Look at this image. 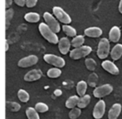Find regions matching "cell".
<instances>
[{
    "label": "cell",
    "mask_w": 122,
    "mask_h": 119,
    "mask_svg": "<svg viewBox=\"0 0 122 119\" xmlns=\"http://www.w3.org/2000/svg\"><path fill=\"white\" fill-rule=\"evenodd\" d=\"M39 30L40 32V34L44 37V39L48 41L49 43L52 44L59 43V38L54 33L52 30L49 28V26L44 23H41L39 25Z\"/></svg>",
    "instance_id": "cell-1"
},
{
    "label": "cell",
    "mask_w": 122,
    "mask_h": 119,
    "mask_svg": "<svg viewBox=\"0 0 122 119\" xmlns=\"http://www.w3.org/2000/svg\"><path fill=\"white\" fill-rule=\"evenodd\" d=\"M110 41L105 38L100 39L98 45V48H97V56L99 57V58H106L108 57L109 53H110Z\"/></svg>",
    "instance_id": "cell-2"
},
{
    "label": "cell",
    "mask_w": 122,
    "mask_h": 119,
    "mask_svg": "<svg viewBox=\"0 0 122 119\" xmlns=\"http://www.w3.org/2000/svg\"><path fill=\"white\" fill-rule=\"evenodd\" d=\"M92 52V48L89 46H82L80 48H74L70 52V58L74 59V60H78L82 57H86L87 55Z\"/></svg>",
    "instance_id": "cell-3"
},
{
    "label": "cell",
    "mask_w": 122,
    "mask_h": 119,
    "mask_svg": "<svg viewBox=\"0 0 122 119\" xmlns=\"http://www.w3.org/2000/svg\"><path fill=\"white\" fill-rule=\"evenodd\" d=\"M53 13L54 15L59 22H61L62 24L68 25L69 24L71 23V18L70 17L68 14L63 9H61L60 7H54L53 8Z\"/></svg>",
    "instance_id": "cell-4"
},
{
    "label": "cell",
    "mask_w": 122,
    "mask_h": 119,
    "mask_svg": "<svg viewBox=\"0 0 122 119\" xmlns=\"http://www.w3.org/2000/svg\"><path fill=\"white\" fill-rule=\"evenodd\" d=\"M44 19L45 21L46 24L49 26V28L54 33L60 32V25H59V22L56 20V19L52 14L48 12H45L44 14Z\"/></svg>",
    "instance_id": "cell-5"
},
{
    "label": "cell",
    "mask_w": 122,
    "mask_h": 119,
    "mask_svg": "<svg viewBox=\"0 0 122 119\" xmlns=\"http://www.w3.org/2000/svg\"><path fill=\"white\" fill-rule=\"evenodd\" d=\"M44 60L47 63L55 66L58 68L64 67L65 65V61L63 57H59L57 55H54V54H45L44 56Z\"/></svg>",
    "instance_id": "cell-6"
},
{
    "label": "cell",
    "mask_w": 122,
    "mask_h": 119,
    "mask_svg": "<svg viewBox=\"0 0 122 119\" xmlns=\"http://www.w3.org/2000/svg\"><path fill=\"white\" fill-rule=\"evenodd\" d=\"M113 92V87L110 84H104L100 87H97L94 90L93 94L97 98H102L107 95H110Z\"/></svg>",
    "instance_id": "cell-7"
},
{
    "label": "cell",
    "mask_w": 122,
    "mask_h": 119,
    "mask_svg": "<svg viewBox=\"0 0 122 119\" xmlns=\"http://www.w3.org/2000/svg\"><path fill=\"white\" fill-rule=\"evenodd\" d=\"M39 61L37 56L35 55H29L28 57H23L22 59L19 61L18 66L20 67H29L33 65H35Z\"/></svg>",
    "instance_id": "cell-8"
},
{
    "label": "cell",
    "mask_w": 122,
    "mask_h": 119,
    "mask_svg": "<svg viewBox=\"0 0 122 119\" xmlns=\"http://www.w3.org/2000/svg\"><path fill=\"white\" fill-rule=\"evenodd\" d=\"M105 112V102L103 100H100L96 104L93 110V117L95 119H100L103 117Z\"/></svg>",
    "instance_id": "cell-9"
},
{
    "label": "cell",
    "mask_w": 122,
    "mask_h": 119,
    "mask_svg": "<svg viewBox=\"0 0 122 119\" xmlns=\"http://www.w3.org/2000/svg\"><path fill=\"white\" fill-rule=\"evenodd\" d=\"M42 71L39 69H33V70L28 72L27 73L24 75V81L26 82H34L42 77Z\"/></svg>",
    "instance_id": "cell-10"
},
{
    "label": "cell",
    "mask_w": 122,
    "mask_h": 119,
    "mask_svg": "<svg viewBox=\"0 0 122 119\" xmlns=\"http://www.w3.org/2000/svg\"><path fill=\"white\" fill-rule=\"evenodd\" d=\"M101 66L106 72H108L109 73L112 74V75H118L120 73V70L116 67V65L112 62H110V61L105 60L101 63Z\"/></svg>",
    "instance_id": "cell-11"
},
{
    "label": "cell",
    "mask_w": 122,
    "mask_h": 119,
    "mask_svg": "<svg viewBox=\"0 0 122 119\" xmlns=\"http://www.w3.org/2000/svg\"><path fill=\"white\" fill-rule=\"evenodd\" d=\"M59 52H61L62 54L65 55L67 54V52H70V46H71V43L70 42L67 38H61L60 40L59 41Z\"/></svg>",
    "instance_id": "cell-12"
},
{
    "label": "cell",
    "mask_w": 122,
    "mask_h": 119,
    "mask_svg": "<svg viewBox=\"0 0 122 119\" xmlns=\"http://www.w3.org/2000/svg\"><path fill=\"white\" fill-rule=\"evenodd\" d=\"M121 105L120 103H115L111 107L108 112V118L109 119H117L121 112Z\"/></svg>",
    "instance_id": "cell-13"
},
{
    "label": "cell",
    "mask_w": 122,
    "mask_h": 119,
    "mask_svg": "<svg viewBox=\"0 0 122 119\" xmlns=\"http://www.w3.org/2000/svg\"><path fill=\"white\" fill-rule=\"evenodd\" d=\"M103 32L102 30L98 27H91V28H88L85 30V36L90 38H100L102 35Z\"/></svg>",
    "instance_id": "cell-14"
},
{
    "label": "cell",
    "mask_w": 122,
    "mask_h": 119,
    "mask_svg": "<svg viewBox=\"0 0 122 119\" xmlns=\"http://www.w3.org/2000/svg\"><path fill=\"white\" fill-rule=\"evenodd\" d=\"M120 36H121V33H120V28L117 27V26L111 28L110 33H109V39H110V42L117 43L120 39Z\"/></svg>",
    "instance_id": "cell-15"
},
{
    "label": "cell",
    "mask_w": 122,
    "mask_h": 119,
    "mask_svg": "<svg viewBox=\"0 0 122 119\" xmlns=\"http://www.w3.org/2000/svg\"><path fill=\"white\" fill-rule=\"evenodd\" d=\"M110 56L111 58L114 61H116L120 58L122 56V44L118 43L115 45V47L112 48L111 52H110Z\"/></svg>",
    "instance_id": "cell-16"
},
{
    "label": "cell",
    "mask_w": 122,
    "mask_h": 119,
    "mask_svg": "<svg viewBox=\"0 0 122 119\" xmlns=\"http://www.w3.org/2000/svg\"><path fill=\"white\" fill-rule=\"evenodd\" d=\"M79 100H80V97L76 95H74L70 97L67 101L65 102V107L67 108H70V109H73L75 107V106H78L79 103Z\"/></svg>",
    "instance_id": "cell-17"
},
{
    "label": "cell",
    "mask_w": 122,
    "mask_h": 119,
    "mask_svg": "<svg viewBox=\"0 0 122 119\" xmlns=\"http://www.w3.org/2000/svg\"><path fill=\"white\" fill-rule=\"evenodd\" d=\"M76 91H77L78 95L80 96V97L86 95L85 92H86V91H87V82H85V81H80V82L77 83Z\"/></svg>",
    "instance_id": "cell-18"
},
{
    "label": "cell",
    "mask_w": 122,
    "mask_h": 119,
    "mask_svg": "<svg viewBox=\"0 0 122 119\" xmlns=\"http://www.w3.org/2000/svg\"><path fill=\"white\" fill-rule=\"evenodd\" d=\"M24 19L29 23H38L40 19V16L37 13H29L24 15Z\"/></svg>",
    "instance_id": "cell-19"
},
{
    "label": "cell",
    "mask_w": 122,
    "mask_h": 119,
    "mask_svg": "<svg viewBox=\"0 0 122 119\" xmlns=\"http://www.w3.org/2000/svg\"><path fill=\"white\" fill-rule=\"evenodd\" d=\"M85 43V37L82 35H78L75 37L71 41V46H73L75 48L82 47V45Z\"/></svg>",
    "instance_id": "cell-20"
},
{
    "label": "cell",
    "mask_w": 122,
    "mask_h": 119,
    "mask_svg": "<svg viewBox=\"0 0 122 119\" xmlns=\"http://www.w3.org/2000/svg\"><path fill=\"white\" fill-rule=\"evenodd\" d=\"M90 102V96L86 94V95L80 97V100H79V103H78V107L80 109L85 108V107H86L87 106L89 105Z\"/></svg>",
    "instance_id": "cell-21"
},
{
    "label": "cell",
    "mask_w": 122,
    "mask_h": 119,
    "mask_svg": "<svg viewBox=\"0 0 122 119\" xmlns=\"http://www.w3.org/2000/svg\"><path fill=\"white\" fill-rule=\"evenodd\" d=\"M62 72L59 68L58 67H53V68H50L48 70L47 72V76L50 78H57L59 76L61 75Z\"/></svg>",
    "instance_id": "cell-22"
},
{
    "label": "cell",
    "mask_w": 122,
    "mask_h": 119,
    "mask_svg": "<svg viewBox=\"0 0 122 119\" xmlns=\"http://www.w3.org/2000/svg\"><path fill=\"white\" fill-rule=\"evenodd\" d=\"M62 29H63V31L65 32V33L66 34L67 36H69V37H76V30H75V29H74L73 27H71V26L70 25H64L63 27H62Z\"/></svg>",
    "instance_id": "cell-23"
},
{
    "label": "cell",
    "mask_w": 122,
    "mask_h": 119,
    "mask_svg": "<svg viewBox=\"0 0 122 119\" xmlns=\"http://www.w3.org/2000/svg\"><path fill=\"white\" fill-rule=\"evenodd\" d=\"M26 115L29 119H39L38 112L34 107H28L26 109Z\"/></svg>",
    "instance_id": "cell-24"
},
{
    "label": "cell",
    "mask_w": 122,
    "mask_h": 119,
    "mask_svg": "<svg viewBox=\"0 0 122 119\" xmlns=\"http://www.w3.org/2000/svg\"><path fill=\"white\" fill-rule=\"evenodd\" d=\"M6 107L8 110L11 111V112H18L20 110L21 106L16 102H9V101L6 102Z\"/></svg>",
    "instance_id": "cell-25"
},
{
    "label": "cell",
    "mask_w": 122,
    "mask_h": 119,
    "mask_svg": "<svg viewBox=\"0 0 122 119\" xmlns=\"http://www.w3.org/2000/svg\"><path fill=\"white\" fill-rule=\"evenodd\" d=\"M18 97L22 102H27L29 100V94L24 89H19L18 92Z\"/></svg>",
    "instance_id": "cell-26"
},
{
    "label": "cell",
    "mask_w": 122,
    "mask_h": 119,
    "mask_svg": "<svg viewBox=\"0 0 122 119\" xmlns=\"http://www.w3.org/2000/svg\"><path fill=\"white\" fill-rule=\"evenodd\" d=\"M13 16H14V9H8V10H6V14H5V19H6L5 29L6 30L9 29V25H10V22L13 19Z\"/></svg>",
    "instance_id": "cell-27"
},
{
    "label": "cell",
    "mask_w": 122,
    "mask_h": 119,
    "mask_svg": "<svg viewBox=\"0 0 122 119\" xmlns=\"http://www.w3.org/2000/svg\"><path fill=\"white\" fill-rule=\"evenodd\" d=\"M85 63L87 69H89L90 71H95V68L97 67V63L93 58H86L85 60Z\"/></svg>",
    "instance_id": "cell-28"
},
{
    "label": "cell",
    "mask_w": 122,
    "mask_h": 119,
    "mask_svg": "<svg viewBox=\"0 0 122 119\" xmlns=\"http://www.w3.org/2000/svg\"><path fill=\"white\" fill-rule=\"evenodd\" d=\"M34 108H35V110L38 112H41V113H44V112H46L49 111L48 105H46L44 102H38V103H36Z\"/></svg>",
    "instance_id": "cell-29"
},
{
    "label": "cell",
    "mask_w": 122,
    "mask_h": 119,
    "mask_svg": "<svg viewBox=\"0 0 122 119\" xmlns=\"http://www.w3.org/2000/svg\"><path fill=\"white\" fill-rule=\"evenodd\" d=\"M80 114H81V109L79 107H75L69 112V117L70 119H76L80 117Z\"/></svg>",
    "instance_id": "cell-30"
},
{
    "label": "cell",
    "mask_w": 122,
    "mask_h": 119,
    "mask_svg": "<svg viewBox=\"0 0 122 119\" xmlns=\"http://www.w3.org/2000/svg\"><path fill=\"white\" fill-rule=\"evenodd\" d=\"M97 76L95 73H92L91 75L89 77V84H90L91 87H95V82L97 81Z\"/></svg>",
    "instance_id": "cell-31"
},
{
    "label": "cell",
    "mask_w": 122,
    "mask_h": 119,
    "mask_svg": "<svg viewBox=\"0 0 122 119\" xmlns=\"http://www.w3.org/2000/svg\"><path fill=\"white\" fill-rule=\"evenodd\" d=\"M38 0H26V6L28 8H33L37 4Z\"/></svg>",
    "instance_id": "cell-32"
},
{
    "label": "cell",
    "mask_w": 122,
    "mask_h": 119,
    "mask_svg": "<svg viewBox=\"0 0 122 119\" xmlns=\"http://www.w3.org/2000/svg\"><path fill=\"white\" fill-rule=\"evenodd\" d=\"M14 2L19 7H24L26 5V0H14Z\"/></svg>",
    "instance_id": "cell-33"
},
{
    "label": "cell",
    "mask_w": 122,
    "mask_h": 119,
    "mask_svg": "<svg viewBox=\"0 0 122 119\" xmlns=\"http://www.w3.org/2000/svg\"><path fill=\"white\" fill-rule=\"evenodd\" d=\"M13 1H14V0H5V9H6V10L9 9V8L11 7V5H12V4H13Z\"/></svg>",
    "instance_id": "cell-34"
},
{
    "label": "cell",
    "mask_w": 122,
    "mask_h": 119,
    "mask_svg": "<svg viewBox=\"0 0 122 119\" xmlns=\"http://www.w3.org/2000/svg\"><path fill=\"white\" fill-rule=\"evenodd\" d=\"M119 12L122 14V0H120V4H119Z\"/></svg>",
    "instance_id": "cell-35"
},
{
    "label": "cell",
    "mask_w": 122,
    "mask_h": 119,
    "mask_svg": "<svg viewBox=\"0 0 122 119\" xmlns=\"http://www.w3.org/2000/svg\"><path fill=\"white\" fill-rule=\"evenodd\" d=\"M8 50H9V43L7 42V40H5V51L7 52Z\"/></svg>",
    "instance_id": "cell-36"
}]
</instances>
